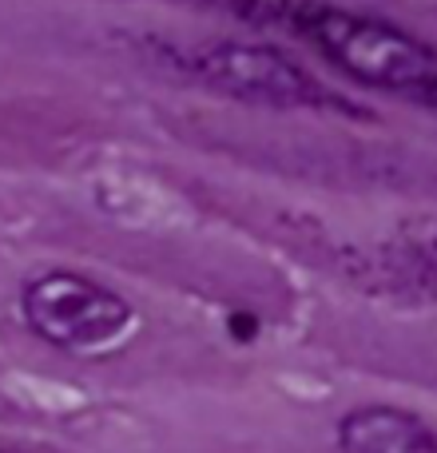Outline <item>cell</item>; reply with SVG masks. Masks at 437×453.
I'll list each match as a JSON object with an SVG mask.
<instances>
[{
  "label": "cell",
  "mask_w": 437,
  "mask_h": 453,
  "mask_svg": "<svg viewBox=\"0 0 437 453\" xmlns=\"http://www.w3.org/2000/svg\"><path fill=\"white\" fill-rule=\"evenodd\" d=\"M20 314L40 342L68 354H96L132 330L135 314L116 290L72 271H48L24 287Z\"/></svg>",
  "instance_id": "3957f363"
},
{
  "label": "cell",
  "mask_w": 437,
  "mask_h": 453,
  "mask_svg": "<svg viewBox=\"0 0 437 453\" xmlns=\"http://www.w3.org/2000/svg\"><path fill=\"white\" fill-rule=\"evenodd\" d=\"M239 12L282 24L362 88L437 104V48L398 24L322 0H239Z\"/></svg>",
  "instance_id": "6da1fadb"
},
{
  "label": "cell",
  "mask_w": 437,
  "mask_h": 453,
  "mask_svg": "<svg viewBox=\"0 0 437 453\" xmlns=\"http://www.w3.org/2000/svg\"><path fill=\"white\" fill-rule=\"evenodd\" d=\"M0 453H4V449H0Z\"/></svg>",
  "instance_id": "8992f818"
},
{
  "label": "cell",
  "mask_w": 437,
  "mask_h": 453,
  "mask_svg": "<svg viewBox=\"0 0 437 453\" xmlns=\"http://www.w3.org/2000/svg\"><path fill=\"white\" fill-rule=\"evenodd\" d=\"M338 453H437V430L422 414L390 402H366L338 418Z\"/></svg>",
  "instance_id": "277c9868"
},
{
  "label": "cell",
  "mask_w": 437,
  "mask_h": 453,
  "mask_svg": "<svg viewBox=\"0 0 437 453\" xmlns=\"http://www.w3.org/2000/svg\"><path fill=\"white\" fill-rule=\"evenodd\" d=\"M406 287L437 295V219H406L394 226L390 247H382Z\"/></svg>",
  "instance_id": "5b68a950"
},
{
  "label": "cell",
  "mask_w": 437,
  "mask_h": 453,
  "mask_svg": "<svg viewBox=\"0 0 437 453\" xmlns=\"http://www.w3.org/2000/svg\"><path fill=\"white\" fill-rule=\"evenodd\" d=\"M167 60H175L196 80L218 88L226 96H239L250 104H271V108H334L350 111L342 96L322 88L298 60L282 56L279 48L250 44V40H188V44H167Z\"/></svg>",
  "instance_id": "7a4b0ae2"
}]
</instances>
